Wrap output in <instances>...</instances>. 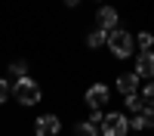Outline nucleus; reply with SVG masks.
<instances>
[{
  "label": "nucleus",
  "mask_w": 154,
  "mask_h": 136,
  "mask_svg": "<svg viewBox=\"0 0 154 136\" xmlns=\"http://www.w3.org/2000/svg\"><path fill=\"white\" fill-rule=\"evenodd\" d=\"M12 99H16L22 108H34V105L43 99V90H40V84H37L31 74H28V77L12 81Z\"/></svg>",
  "instance_id": "f257e3e1"
},
{
  "label": "nucleus",
  "mask_w": 154,
  "mask_h": 136,
  "mask_svg": "<svg viewBox=\"0 0 154 136\" xmlns=\"http://www.w3.org/2000/svg\"><path fill=\"white\" fill-rule=\"evenodd\" d=\"M108 53L114 59H133L136 56V34H130L126 28H114L108 34Z\"/></svg>",
  "instance_id": "f03ea898"
},
{
  "label": "nucleus",
  "mask_w": 154,
  "mask_h": 136,
  "mask_svg": "<svg viewBox=\"0 0 154 136\" xmlns=\"http://www.w3.org/2000/svg\"><path fill=\"white\" fill-rule=\"evenodd\" d=\"M102 136H130V115L123 111H105V121L99 127Z\"/></svg>",
  "instance_id": "7ed1b4c3"
},
{
  "label": "nucleus",
  "mask_w": 154,
  "mask_h": 136,
  "mask_svg": "<svg viewBox=\"0 0 154 136\" xmlns=\"http://www.w3.org/2000/svg\"><path fill=\"white\" fill-rule=\"evenodd\" d=\"M83 102H86L89 111H105L108 102H111V90H108V84H89L86 93H83Z\"/></svg>",
  "instance_id": "20e7f679"
},
{
  "label": "nucleus",
  "mask_w": 154,
  "mask_h": 136,
  "mask_svg": "<svg viewBox=\"0 0 154 136\" xmlns=\"http://www.w3.org/2000/svg\"><path fill=\"white\" fill-rule=\"evenodd\" d=\"M96 28H102V31H114V28H120V12L114 9V6H108V3H102L99 9H96Z\"/></svg>",
  "instance_id": "39448f33"
},
{
  "label": "nucleus",
  "mask_w": 154,
  "mask_h": 136,
  "mask_svg": "<svg viewBox=\"0 0 154 136\" xmlns=\"http://www.w3.org/2000/svg\"><path fill=\"white\" fill-rule=\"evenodd\" d=\"M133 71H136L142 81H154V49L133 56Z\"/></svg>",
  "instance_id": "423d86ee"
},
{
  "label": "nucleus",
  "mask_w": 154,
  "mask_h": 136,
  "mask_svg": "<svg viewBox=\"0 0 154 136\" xmlns=\"http://www.w3.org/2000/svg\"><path fill=\"white\" fill-rule=\"evenodd\" d=\"M62 133V121L56 115H40L34 121V136H59Z\"/></svg>",
  "instance_id": "0eeeda50"
},
{
  "label": "nucleus",
  "mask_w": 154,
  "mask_h": 136,
  "mask_svg": "<svg viewBox=\"0 0 154 136\" xmlns=\"http://www.w3.org/2000/svg\"><path fill=\"white\" fill-rule=\"evenodd\" d=\"M139 74L136 71H123V74H117V81H114V87H117V93L120 96H133L136 90H139Z\"/></svg>",
  "instance_id": "6e6552de"
},
{
  "label": "nucleus",
  "mask_w": 154,
  "mask_h": 136,
  "mask_svg": "<svg viewBox=\"0 0 154 136\" xmlns=\"http://www.w3.org/2000/svg\"><path fill=\"white\" fill-rule=\"evenodd\" d=\"M86 46H89V49H102V46H108V31L93 28V31L86 34Z\"/></svg>",
  "instance_id": "1a4fd4ad"
},
{
  "label": "nucleus",
  "mask_w": 154,
  "mask_h": 136,
  "mask_svg": "<svg viewBox=\"0 0 154 136\" xmlns=\"http://www.w3.org/2000/svg\"><path fill=\"white\" fill-rule=\"evenodd\" d=\"M9 77L12 81H19V77H28V71H31V62L28 59H16V62H9Z\"/></svg>",
  "instance_id": "9d476101"
},
{
  "label": "nucleus",
  "mask_w": 154,
  "mask_h": 136,
  "mask_svg": "<svg viewBox=\"0 0 154 136\" xmlns=\"http://www.w3.org/2000/svg\"><path fill=\"white\" fill-rule=\"evenodd\" d=\"M123 108H130V115H142V108H145V99L133 93V96H123Z\"/></svg>",
  "instance_id": "9b49d317"
},
{
  "label": "nucleus",
  "mask_w": 154,
  "mask_h": 136,
  "mask_svg": "<svg viewBox=\"0 0 154 136\" xmlns=\"http://www.w3.org/2000/svg\"><path fill=\"white\" fill-rule=\"evenodd\" d=\"M136 46H139V53L154 49V34H151V31H139V34H136Z\"/></svg>",
  "instance_id": "f8f14e48"
},
{
  "label": "nucleus",
  "mask_w": 154,
  "mask_h": 136,
  "mask_svg": "<svg viewBox=\"0 0 154 136\" xmlns=\"http://www.w3.org/2000/svg\"><path fill=\"white\" fill-rule=\"evenodd\" d=\"M74 136H102L96 124H89V121H77L74 124Z\"/></svg>",
  "instance_id": "ddd939ff"
},
{
  "label": "nucleus",
  "mask_w": 154,
  "mask_h": 136,
  "mask_svg": "<svg viewBox=\"0 0 154 136\" xmlns=\"http://www.w3.org/2000/svg\"><path fill=\"white\" fill-rule=\"evenodd\" d=\"M9 99H12V81L0 77V105H6Z\"/></svg>",
  "instance_id": "4468645a"
},
{
  "label": "nucleus",
  "mask_w": 154,
  "mask_h": 136,
  "mask_svg": "<svg viewBox=\"0 0 154 136\" xmlns=\"http://www.w3.org/2000/svg\"><path fill=\"white\" fill-rule=\"evenodd\" d=\"M145 99V105L148 108H154V81H148V84H142V93H139Z\"/></svg>",
  "instance_id": "2eb2a0df"
},
{
  "label": "nucleus",
  "mask_w": 154,
  "mask_h": 136,
  "mask_svg": "<svg viewBox=\"0 0 154 136\" xmlns=\"http://www.w3.org/2000/svg\"><path fill=\"white\" fill-rule=\"evenodd\" d=\"M142 121H145V130H154V108H142Z\"/></svg>",
  "instance_id": "dca6fc26"
},
{
  "label": "nucleus",
  "mask_w": 154,
  "mask_h": 136,
  "mask_svg": "<svg viewBox=\"0 0 154 136\" xmlns=\"http://www.w3.org/2000/svg\"><path fill=\"white\" fill-rule=\"evenodd\" d=\"M89 124H96V127H102V121H105V111H89Z\"/></svg>",
  "instance_id": "f3484780"
},
{
  "label": "nucleus",
  "mask_w": 154,
  "mask_h": 136,
  "mask_svg": "<svg viewBox=\"0 0 154 136\" xmlns=\"http://www.w3.org/2000/svg\"><path fill=\"white\" fill-rule=\"evenodd\" d=\"M62 3H65L68 9H77V6H80V0H62Z\"/></svg>",
  "instance_id": "a211bd4d"
},
{
  "label": "nucleus",
  "mask_w": 154,
  "mask_h": 136,
  "mask_svg": "<svg viewBox=\"0 0 154 136\" xmlns=\"http://www.w3.org/2000/svg\"><path fill=\"white\" fill-rule=\"evenodd\" d=\"M99 3H102V0H99Z\"/></svg>",
  "instance_id": "6ab92c4d"
}]
</instances>
